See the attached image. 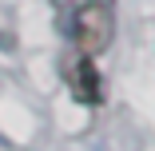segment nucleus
<instances>
[{"mask_svg":"<svg viewBox=\"0 0 155 151\" xmlns=\"http://www.w3.org/2000/svg\"><path fill=\"white\" fill-rule=\"evenodd\" d=\"M64 80H68L72 96H76L80 103H87V107L104 103V80H100L96 64H91V56H84V52H72V56L64 60Z\"/></svg>","mask_w":155,"mask_h":151,"instance_id":"nucleus-2","label":"nucleus"},{"mask_svg":"<svg viewBox=\"0 0 155 151\" xmlns=\"http://www.w3.org/2000/svg\"><path fill=\"white\" fill-rule=\"evenodd\" d=\"M64 32L76 52L96 56L111 44L115 32V4L111 0H68L64 4Z\"/></svg>","mask_w":155,"mask_h":151,"instance_id":"nucleus-1","label":"nucleus"}]
</instances>
